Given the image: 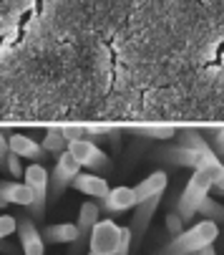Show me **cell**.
Returning a JSON list of instances; mask_svg holds the SVG:
<instances>
[{
	"label": "cell",
	"instance_id": "obj_1",
	"mask_svg": "<svg viewBox=\"0 0 224 255\" xmlns=\"http://www.w3.org/2000/svg\"><path fill=\"white\" fill-rule=\"evenodd\" d=\"M161 159L181 167H194V169H209L217 179V174L224 169L219 154L207 144V139L197 129H181L179 131V144L174 147H164L159 152Z\"/></svg>",
	"mask_w": 224,
	"mask_h": 255
},
{
	"label": "cell",
	"instance_id": "obj_2",
	"mask_svg": "<svg viewBox=\"0 0 224 255\" xmlns=\"http://www.w3.org/2000/svg\"><path fill=\"white\" fill-rule=\"evenodd\" d=\"M219 238V228L214 220H202L189 230H181L176 238H171L169 245H164L156 255H194L202 248L212 245Z\"/></svg>",
	"mask_w": 224,
	"mask_h": 255
},
{
	"label": "cell",
	"instance_id": "obj_3",
	"mask_svg": "<svg viewBox=\"0 0 224 255\" xmlns=\"http://www.w3.org/2000/svg\"><path fill=\"white\" fill-rule=\"evenodd\" d=\"M212 182H214V174L209 169H194V174L189 177V182H186V187L179 197V205H176V215L184 223H189L197 215L202 200L212 192Z\"/></svg>",
	"mask_w": 224,
	"mask_h": 255
},
{
	"label": "cell",
	"instance_id": "obj_4",
	"mask_svg": "<svg viewBox=\"0 0 224 255\" xmlns=\"http://www.w3.org/2000/svg\"><path fill=\"white\" fill-rule=\"evenodd\" d=\"M25 185L33 192V202H30V215L33 217H43L46 215V202H48V172L43 169V164H30L23 172Z\"/></svg>",
	"mask_w": 224,
	"mask_h": 255
},
{
	"label": "cell",
	"instance_id": "obj_5",
	"mask_svg": "<svg viewBox=\"0 0 224 255\" xmlns=\"http://www.w3.org/2000/svg\"><path fill=\"white\" fill-rule=\"evenodd\" d=\"M121 230L114 220H98L91 233H88V243H91V253H101V255H114L121 240Z\"/></svg>",
	"mask_w": 224,
	"mask_h": 255
},
{
	"label": "cell",
	"instance_id": "obj_6",
	"mask_svg": "<svg viewBox=\"0 0 224 255\" xmlns=\"http://www.w3.org/2000/svg\"><path fill=\"white\" fill-rule=\"evenodd\" d=\"M78 172H81V164L73 159V154H71L68 149L61 152V154H58V162H56V169H53V177H48L51 197H61Z\"/></svg>",
	"mask_w": 224,
	"mask_h": 255
},
{
	"label": "cell",
	"instance_id": "obj_7",
	"mask_svg": "<svg viewBox=\"0 0 224 255\" xmlns=\"http://www.w3.org/2000/svg\"><path fill=\"white\" fill-rule=\"evenodd\" d=\"M68 152L73 154L81 167L86 169H108L111 167V159L103 154V149H98L93 141H68Z\"/></svg>",
	"mask_w": 224,
	"mask_h": 255
},
{
	"label": "cell",
	"instance_id": "obj_8",
	"mask_svg": "<svg viewBox=\"0 0 224 255\" xmlns=\"http://www.w3.org/2000/svg\"><path fill=\"white\" fill-rule=\"evenodd\" d=\"M159 202H161V195H154V197H149V200H141V202H136L134 207H136V212H134V220H131V245H136V243H141L144 240V235H146V230H149V225H151V217H154V212L159 210Z\"/></svg>",
	"mask_w": 224,
	"mask_h": 255
},
{
	"label": "cell",
	"instance_id": "obj_9",
	"mask_svg": "<svg viewBox=\"0 0 224 255\" xmlns=\"http://www.w3.org/2000/svg\"><path fill=\"white\" fill-rule=\"evenodd\" d=\"M15 233L20 235V248H23L25 255H43V253H46V240H43V235H41L38 230H35L33 220H28V217H20Z\"/></svg>",
	"mask_w": 224,
	"mask_h": 255
},
{
	"label": "cell",
	"instance_id": "obj_10",
	"mask_svg": "<svg viewBox=\"0 0 224 255\" xmlns=\"http://www.w3.org/2000/svg\"><path fill=\"white\" fill-rule=\"evenodd\" d=\"M136 205V197H134V187H114L108 190V195L103 197V210L111 212V215H119V212H126Z\"/></svg>",
	"mask_w": 224,
	"mask_h": 255
},
{
	"label": "cell",
	"instance_id": "obj_11",
	"mask_svg": "<svg viewBox=\"0 0 224 255\" xmlns=\"http://www.w3.org/2000/svg\"><path fill=\"white\" fill-rule=\"evenodd\" d=\"M166 182H169V177H166L164 169H156L154 174H149L146 179H141L139 185L134 187V197H136V202L149 200V197H154V195H164Z\"/></svg>",
	"mask_w": 224,
	"mask_h": 255
},
{
	"label": "cell",
	"instance_id": "obj_12",
	"mask_svg": "<svg viewBox=\"0 0 224 255\" xmlns=\"http://www.w3.org/2000/svg\"><path fill=\"white\" fill-rule=\"evenodd\" d=\"M23 205L30 207L33 202V192L25 182H0V205Z\"/></svg>",
	"mask_w": 224,
	"mask_h": 255
},
{
	"label": "cell",
	"instance_id": "obj_13",
	"mask_svg": "<svg viewBox=\"0 0 224 255\" xmlns=\"http://www.w3.org/2000/svg\"><path fill=\"white\" fill-rule=\"evenodd\" d=\"M73 187H76L78 192H83V195H88V197H101V200L111 190L103 177H98V174H81V172L73 177Z\"/></svg>",
	"mask_w": 224,
	"mask_h": 255
},
{
	"label": "cell",
	"instance_id": "obj_14",
	"mask_svg": "<svg viewBox=\"0 0 224 255\" xmlns=\"http://www.w3.org/2000/svg\"><path fill=\"white\" fill-rule=\"evenodd\" d=\"M8 152H13L18 157H25V159H38L43 154V147L38 141H33L30 136H25V134H13L8 139Z\"/></svg>",
	"mask_w": 224,
	"mask_h": 255
},
{
	"label": "cell",
	"instance_id": "obj_15",
	"mask_svg": "<svg viewBox=\"0 0 224 255\" xmlns=\"http://www.w3.org/2000/svg\"><path fill=\"white\" fill-rule=\"evenodd\" d=\"M43 240H48V243H81V230L73 223L51 225L43 230Z\"/></svg>",
	"mask_w": 224,
	"mask_h": 255
},
{
	"label": "cell",
	"instance_id": "obj_16",
	"mask_svg": "<svg viewBox=\"0 0 224 255\" xmlns=\"http://www.w3.org/2000/svg\"><path fill=\"white\" fill-rule=\"evenodd\" d=\"M101 220V207L96 205V202H83L81 205V210H78V230H81V243H83V238L91 233V228L96 225Z\"/></svg>",
	"mask_w": 224,
	"mask_h": 255
},
{
	"label": "cell",
	"instance_id": "obj_17",
	"mask_svg": "<svg viewBox=\"0 0 224 255\" xmlns=\"http://www.w3.org/2000/svg\"><path fill=\"white\" fill-rule=\"evenodd\" d=\"M41 147H43V152H51V154H61V152H66L68 149V141L63 139V134H61V129H48L46 131V136H43V141H41Z\"/></svg>",
	"mask_w": 224,
	"mask_h": 255
},
{
	"label": "cell",
	"instance_id": "obj_18",
	"mask_svg": "<svg viewBox=\"0 0 224 255\" xmlns=\"http://www.w3.org/2000/svg\"><path fill=\"white\" fill-rule=\"evenodd\" d=\"M61 134H63L66 141H81V139L83 141H91L93 136L103 134V129H96V127H63Z\"/></svg>",
	"mask_w": 224,
	"mask_h": 255
},
{
	"label": "cell",
	"instance_id": "obj_19",
	"mask_svg": "<svg viewBox=\"0 0 224 255\" xmlns=\"http://www.w3.org/2000/svg\"><path fill=\"white\" fill-rule=\"evenodd\" d=\"M197 212H202L207 220H214V223H224V205H219V202H214L209 195L202 200V205H199V210Z\"/></svg>",
	"mask_w": 224,
	"mask_h": 255
},
{
	"label": "cell",
	"instance_id": "obj_20",
	"mask_svg": "<svg viewBox=\"0 0 224 255\" xmlns=\"http://www.w3.org/2000/svg\"><path fill=\"white\" fill-rule=\"evenodd\" d=\"M131 131L139 134V136H149V139H171V136H176L174 127H136Z\"/></svg>",
	"mask_w": 224,
	"mask_h": 255
},
{
	"label": "cell",
	"instance_id": "obj_21",
	"mask_svg": "<svg viewBox=\"0 0 224 255\" xmlns=\"http://www.w3.org/2000/svg\"><path fill=\"white\" fill-rule=\"evenodd\" d=\"M18 230V220L10 215H0V240H5L8 235H13Z\"/></svg>",
	"mask_w": 224,
	"mask_h": 255
},
{
	"label": "cell",
	"instance_id": "obj_22",
	"mask_svg": "<svg viewBox=\"0 0 224 255\" xmlns=\"http://www.w3.org/2000/svg\"><path fill=\"white\" fill-rule=\"evenodd\" d=\"M166 230L171 233V238H176V235L184 230V220H181L176 212H169V215H166Z\"/></svg>",
	"mask_w": 224,
	"mask_h": 255
},
{
	"label": "cell",
	"instance_id": "obj_23",
	"mask_svg": "<svg viewBox=\"0 0 224 255\" xmlns=\"http://www.w3.org/2000/svg\"><path fill=\"white\" fill-rule=\"evenodd\" d=\"M5 164H8V172H10L13 177H18V179H20V174L25 172V167H20V157L13 154V152L5 154Z\"/></svg>",
	"mask_w": 224,
	"mask_h": 255
},
{
	"label": "cell",
	"instance_id": "obj_24",
	"mask_svg": "<svg viewBox=\"0 0 224 255\" xmlns=\"http://www.w3.org/2000/svg\"><path fill=\"white\" fill-rule=\"evenodd\" d=\"M129 253H131V230H129V228H124V230H121L119 248H116V253H114V255H129Z\"/></svg>",
	"mask_w": 224,
	"mask_h": 255
},
{
	"label": "cell",
	"instance_id": "obj_25",
	"mask_svg": "<svg viewBox=\"0 0 224 255\" xmlns=\"http://www.w3.org/2000/svg\"><path fill=\"white\" fill-rule=\"evenodd\" d=\"M214 152L224 154V129H214Z\"/></svg>",
	"mask_w": 224,
	"mask_h": 255
},
{
	"label": "cell",
	"instance_id": "obj_26",
	"mask_svg": "<svg viewBox=\"0 0 224 255\" xmlns=\"http://www.w3.org/2000/svg\"><path fill=\"white\" fill-rule=\"evenodd\" d=\"M212 190H214L217 195H222V197H224V169H222V172L217 174V179L212 182Z\"/></svg>",
	"mask_w": 224,
	"mask_h": 255
},
{
	"label": "cell",
	"instance_id": "obj_27",
	"mask_svg": "<svg viewBox=\"0 0 224 255\" xmlns=\"http://www.w3.org/2000/svg\"><path fill=\"white\" fill-rule=\"evenodd\" d=\"M5 154H8V139L0 131V162H5Z\"/></svg>",
	"mask_w": 224,
	"mask_h": 255
},
{
	"label": "cell",
	"instance_id": "obj_28",
	"mask_svg": "<svg viewBox=\"0 0 224 255\" xmlns=\"http://www.w3.org/2000/svg\"><path fill=\"white\" fill-rule=\"evenodd\" d=\"M194 255H217V250L212 248V245H207V248H202L199 253H194Z\"/></svg>",
	"mask_w": 224,
	"mask_h": 255
},
{
	"label": "cell",
	"instance_id": "obj_29",
	"mask_svg": "<svg viewBox=\"0 0 224 255\" xmlns=\"http://www.w3.org/2000/svg\"><path fill=\"white\" fill-rule=\"evenodd\" d=\"M88 255H101V253H88Z\"/></svg>",
	"mask_w": 224,
	"mask_h": 255
},
{
	"label": "cell",
	"instance_id": "obj_30",
	"mask_svg": "<svg viewBox=\"0 0 224 255\" xmlns=\"http://www.w3.org/2000/svg\"><path fill=\"white\" fill-rule=\"evenodd\" d=\"M222 164H224V154H222Z\"/></svg>",
	"mask_w": 224,
	"mask_h": 255
}]
</instances>
